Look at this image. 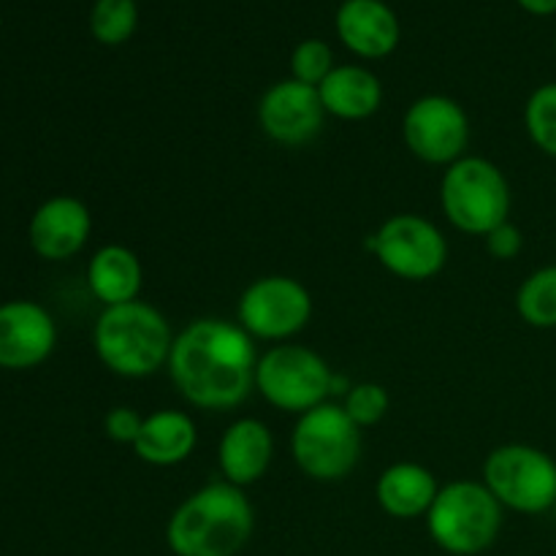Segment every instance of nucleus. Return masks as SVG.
<instances>
[{"label": "nucleus", "instance_id": "26", "mask_svg": "<svg viewBox=\"0 0 556 556\" xmlns=\"http://www.w3.org/2000/svg\"><path fill=\"white\" fill-rule=\"evenodd\" d=\"M141 424H144V416H141L136 407L117 405L106 413V418H103V434H106L112 443L130 445V448H134L136 438H139L141 432Z\"/></svg>", "mask_w": 556, "mask_h": 556}, {"label": "nucleus", "instance_id": "13", "mask_svg": "<svg viewBox=\"0 0 556 556\" xmlns=\"http://www.w3.org/2000/svg\"><path fill=\"white\" fill-rule=\"evenodd\" d=\"M58 345V324L27 299L0 304V369L22 372L47 362Z\"/></svg>", "mask_w": 556, "mask_h": 556}, {"label": "nucleus", "instance_id": "1", "mask_svg": "<svg viewBox=\"0 0 556 556\" xmlns=\"http://www.w3.org/2000/svg\"><path fill=\"white\" fill-rule=\"evenodd\" d=\"M255 340L226 318H199L177 331L168 378L195 410H233L255 391Z\"/></svg>", "mask_w": 556, "mask_h": 556}, {"label": "nucleus", "instance_id": "22", "mask_svg": "<svg viewBox=\"0 0 556 556\" xmlns=\"http://www.w3.org/2000/svg\"><path fill=\"white\" fill-rule=\"evenodd\" d=\"M139 27L136 0H96L90 9V33L103 47H119L130 41Z\"/></svg>", "mask_w": 556, "mask_h": 556}, {"label": "nucleus", "instance_id": "20", "mask_svg": "<svg viewBox=\"0 0 556 556\" xmlns=\"http://www.w3.org/2000/svg\"><path fill=\"white\" fill-rule=\"evenodd\" d=\"M144 282L139 255L125 244H103L87 264V288L103 307L136 302Z\"/></svg>", "mask_w": 556, "mask_h": 556}, {"label": "nucleus", "instance_id": "30", "mask_svg": "<svg viewBox=\"0 0 556 556\" xmlns=\"http://www.w3.org/2000/svg\"><path fill=\"white\" fill-rule=\"evenodd\" d=\"M554 49H556V38H554Z\"/></svg>", "mask_w": 556, "mask_h": 556}, {"label": "nucleus", "instance_id": "10", "mask_svg": "<svg viewBox=\"0 0 556 556\" xmlns=\"http://www.w3.org/2000/svg\"><path fill=\"white\" fill-rule=\"evenodd\" d=\"M309 318L313 296L296 277L288 275L258 277L244 288L237 304V324L253 340L277 345L302 334Z\"/></svg>", "mask_w": 556, "mask_h": 556}, {"label": "nucleus", "instance_id": "25", "mask_svg": "<svg viewBox=\"0 0 556 556\" xmlns=\"http://www.w3.org/2000/svg\"><path fill=\"white\" fill-rule=\"evenodd\" d=\"M334 52L320 38H304L291 52V79L318 87L334 71Z\"/></svg>", "mask_w": 556, "mask_h": 556}, {"label": "nucleus", "instance_id": "7", "mask_svg": "<svg viewBox=\"0 0 556 556\" xmlns=\"http://www.w3.org/2000/svg\"><path fill=\"white\" fill-rule=\"evenodd\" d=\"M331 380L334 369L326 364V358L313 348L293 345V342L264 351L255 367V391L261 400L291 416H302L329 402Z\"/></svg>", "mask_w": 556, "mask_h": 556}, {"label": "nucleus", "instance_id": "28", "mask_svg": "<svg viewBox=\"0 0 556 556\" xmlns=\"http://www.w3.org/2000/svg\"><path fill=\"white\" fill-rule=\"evenodd\" d=\"M527 14L532 16H552L556 14V0H516Z\"/></svg>", "mask_w": 556, "mask_h": 556}, {"label": "nucleus", "instance_id": "8", "mask_svg": "<svg viewBox=\"0 0 556 556\" xmlns=\"http://www.w3.org/2000/svg\"><path fill=\"white\" fill-rule=\"evenodd\" d=\"M483 486L505 510L541 516L556 505V462L527 443L497 445L483 462Z\"/></svg>", "mask_w": 556, "mask_h": 556}, {"label": "nucleus", "instance_id": "16", "mask_svg": "<svg viewBox=\"0 0 556 556\" xmlns=\"http://www.w3.org/2000/svg\"><path fill=\"white\" fill-rule=\"evenodd\" d=\"M334 30L342 47L362 60H383L396 52L400 20L383 0H345L337 9Z\"/></svg>", "mask_w": 556, "mask_h": 556}, {"label": "nucleus", "instance_id": "9", "mask_svg": "<svg viewBox=\"0 0 556 556\" xmlns=\"http://www.w3.org/2000/svg\"><path fill=\"white\" fill-rule=\"evenodd\" d=\"M364 248L380 261L389 275L407 282H427L448 264V239L438 223L413 212H400L380 223Z\"/></svg>", "mask_w": 556, "mask_h": 556}, {"label": "nucleus", "instance_id": "19", "mask_svg": "<svg viewBox=\"0 0 556 556\" xmlns=\"http://www.w3.org/2000/svg\"><path fill=\"white\" fill-rule=\"evenodd\" d=\"M199 445V427L185 410H163L144 416L141 432L134 443V454L144 465L177 467L193 456Z\"/></svg>", "mask_w": 556, "mask_h": 556}, {"label": "nucleus", "instance_id": "23", "mask_svg": "<svg viewBox=\"0 0 556 556\" xmlns=\"http://www.w3.org/2000/svg\"><path fill=\"white\" fill-rule=\"evenodd\" d=\"M525 128L543 155L556 157V81L530 92L525 103Z\"/></svg>", "mask_w": 556, "mask_h": 556}, {"label": "nucleus", "instance_id": "11", "mask_svg": "<svg viewBox=\"0 0 556 556\" xmlns=\"http://www.w3.org/2000/svg\"><path fill=\"white\" fill-rule=\"evenodd\" d=\"M402 139L410 155L429 166H451L467 155L470 147V117L465 106L451 96H421L407 106L402 117Z\"/></svg>", "mask_w": 556, "mask_h": 556}, {"label": "nucleus", "instance_id": "2", "mask_svg": "<svg viewBox=\"0 0 556 556\" xmlns=\"http://www.w3.org/2000/svg\"><path fill=\"white\" fill-rule=\"evenodd\" d=\"M255 530V510L244 489L206 483L177 505L166 525L174 556H237Z\"/></svg>", "mask_w": 556, "mask_h": 556}, {"label": "nucleus", "instance_id": "3", "mask_svg": "<svg viewBox=\"0 0 556 556\" xmlns=\"http://www.w3.org/2000/svg\"><path fill=\"white\" fill-rule=\"evenodd\" d=\"M174 329L166 315L150 302L103 307L92 329V348L103 367L128 380L150 378L168 367Z\"/></svg>", "mask_w": 556, "mask_h": 556}, {"label": "nucleus", "instance_id": "4", "mask_svg": "<svg viewBox=\"0 0 556 556\" xmlns=\"http://www.w3.org/2000/svg\"><path fill=\"white\" fill-rule=\"evenodd\" d=\"M514 193L503 168L481 155H465L445 166L440 179V210L456 231L486 237L510 220Z\"/></svg>", "mask_w": 556, "mask_h": 556}, {"label": "nucleus", "instance_id": "24", "mask_svg": "<svg viewBox=\"0 0 556 556\" xmlns=\"http://www.w3.org/2000/svg\"><path fill=\"white\" fill-rule=\"evenodd\" d=\"M340 405L345 407V413L351 416V421L356 424L358 429H367L389 416L391 396L380 383L364 380V383H353L351 389H348V394L342 396Z\"/></svg>", "mask_w": 556, "mask_h": 556}, {"label": "nucleus", "instance_id": "17", "mask_svg": "<svg viewBox=\"0 0 556 556\" xmlns=\"http://www.w3.org/2000/svg\"><path fill=\"white\" fill-rule=\"evenodd\" d=\"M438 492L440 483L434 472L418 462L389 465L375 483V500H378L380 510L400 521L427 519Z\"/></svg>", "mask_w": 556, "mask_h": 556}, {"label": "nucleus", "instance_id": "27", "mask_svg": "<svg viewBox=\"0 0 556 556\" xmlns=\"http://www.w3.org/2000/svg\"><path fill=\"white\" fill-rule=\"evenodd\" d=\"M483 242H486V253L492 255V258L497 261H514L516 255L525 250V233H521L519 226H514V223H503V226H497L494 231H489L486 237H483Z\"/></svg>", "mask_w": 556, "mask_h": 556}, {"label": "nucleus", "instance_id": "5", "mask_svg": "<svg viewBox=\"0 0 556 556\" xmlns=\"http://www.w3.org/2000/svg\"><path fill=\"white\" fill-rule=\"evenodd\" d=\"M427 532L451 556H478L497 543L505 508L483 481H454L440 486L427 514Z\"/></svg>", "mask_w": 556, "mask_h": 556}, {"label": "nucleus", "instance_id": "12", "mask_svg": "<svg viewBox=\"0 0 556 556\" xmlns=\"http://www.w3.org/2000/svg\"><path fill=\"white\" fill-rule=\"evenodd\" d=\"M266 139L282 147H304L324 130L326 109L318 87L296 79H280L261 96L255 106Z\"/></svg>", "mask_w": 556, "mask_h": 556}, {"label": "nucleus", "instance_id": "15", "mask_svg": "<svg viewBox=\"0 0 556 556\" xmlns=\"http://www.w3.org/2000/svg\"><path fill=\"white\" fill-rule=\"evenodd\" d=\"M275 459V434L261 418L242 416L231 421L217 443V470L231 486L248 489L269 472Z\"/></svg>", "mask_w": 556, "mask_h": 556}, {"label": "nucleus", "instance_id": "29", "mask_svg": "<svg viewBox=\"0 0 556 556\" xmlns=\"http://www.w3.org/2000/svg\"><path fill=\"white\" fill-rule=\"evenodd\" d=\"M554 516H556V505H554Z\"/></svg>", "mask_w": 556, "mask_h": 556}, {"label": "nucleus", "instance_id": "6", "mask_svg": "<svg viewBox=\"0 0 556 556\" xmlns=\"http://www.w3.org/2000/svg\"><path fill=\"white\" fill-rule=\"evenodd\" d=\"M362 429L351 421L340 402H324L296 416L293 424V465L313 481L334 483L351 476L362 459Z\"/></svg>", "mask_w": 556, "mask_h": 556}, {"label": "nucleus", "instance_id": "14", "mask_svg": "<svg viewBox=\"0 0 556 556\" xmlns=\"http://www.w3.org/2000/svg\"><path fill=\"white\" fill-rule=\"evenodd\" d=\"M92 233V215L74 195H52L30 217L27 239L38 258L68 261L85 250Z\"/></svg>", "mask_w": 556, "mask_h": 556}, {"label": "nucleus", "instance_id": "21", "mask_svg": "<svg viewBox=\"0 0 556 556\" xmlns=\"http://www.w3.org/2000/svg\"><path fill=\"white\" fill-rule=\"evenodd\" d=\"M516 313L532 329H556V264L525 277L516 291Z\"/></svg>", "mask_w": 556, "mask_h": 556}, {"label": "nucleus", "instance_id": "18", "mask_svg": "<svg viewBox=\"0 0 556 556\" xmlns=\"http://www.w3.org/2000/svg\"><path fill=\"white\" fill-rule=\"evenodd\" d=\"M320 103L326 109V117L358 123L369 119L383 106V81L367 65L345 63L337 65L329 76L318 85Z\"/></svg>", "mask_w": 556, "mask_h": 556}]
</instances>
